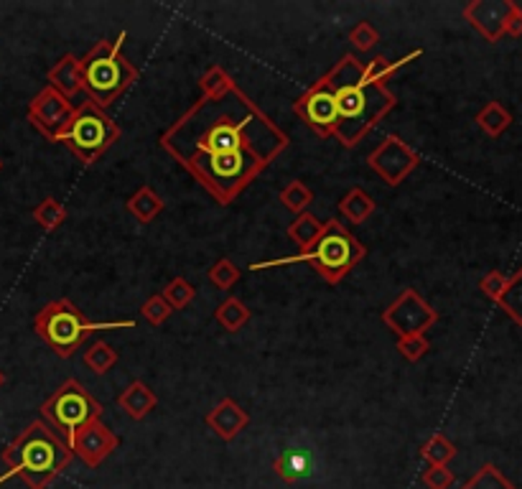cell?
Masks as SVG:
<instances>
[{
    "label": "cell",
    "instance_id": "1",
    "mask_svg": "<svg viewBox=\"0 0 522 489\" xmlns=\"http://www.w3.org/2000/svg\"><path fill=\"white\" fill-rule=\"evenodd\" d=\"M158 146L222 207H230L290 146L288 133L240 87L199 97Z\"/></svg>",
    "mask_w": 522,
    "mask_h": 489
},
{
    "label": "cell",
    "instance_id": "2",
    "mask_svg": "<svg viewBox=\"0 0 522 489\" xmlns=\"http://www.w3.org/2000/svg\"><path fill=\"white\" fill-rule=\"evenodd\" d=\"M326 80L332 82L337 97L334 138L344 148H354L357 143H362V138H367L377 128V122L388 118L398 105L388 85L370 80L365 64L354 54H344L326 72Z\"/></svg>",
    "mask_w": 522,
    "mask_h": 489
},
{
    "label": "cell",
    "instance_id": "3",
    "mask_svg": "<svg viewBox=\"0 0 522 489\" xmlns=\"http://www.w3.org/2000/svg\"><path fill=\"white\" fill-rule=\"evenodd\" d=\"M0 459L8 467V472L0 474V485L11 476H21L29 489H46L72 464L74 454L46 423L34 421L3 449Z\"/></svg>",
    "mask_w": 522,
    "mask_h": 489
},
{
    "label": "cell",
    "instance_id": "4",
    "mask_svg": "<svg viewBox=\"0 0 522 489\" xmlns=\"http://www.w3.org/2000/svg\"><path fill=\"white\" fill-rule=\"evenodd\" d=\"M125 31L118 38H100L85 56H80V80L92 105L107 110L138 82V69L122 54Z\"/></svg>",
    "mask_w": 522,
    "mask_h": 489
},
{
    "label": "cell",
    "instance_id": "5",
    "mask_svg": "<svg viewBox=\"0 0 522 489\" xmlns=\"http://www.w3.org/2000/svg\"><path fill=\"white\" fill-rule=\"evenodd\" d=\"M367 257V248L357 240V237L341 224L339 220H326L321 230L319 240L304 250V253L293 255V257H281V260H265V263H253V270H265L273 266H288V263H308L314 273H319L321 278L329 286L341 283L349 273H352L362 260Z\"/></svg>",
    "mask_w": 522,
    "mask_h": 489
},
{
    "label": "cell",
    "instance_id": "6",
    "mask_svg": "<svg viewBox=\"0 0 522 489\" xmlns=\"http://www.w3.org/2000/svg\"><path fill=\"white\" fill-rule=\"evenodd\" d=\"M133 319L122 321H92L72 304L69 299H56L44 306L34 316V332L51 352L62 359H69L87 339L102 329H133Z\"/></svg>",
    "mask_w": 522,
    "mask_h": 489
},
{
    "label": "cell",
    "instance_id": "7",
    "mask_svg": "<svg viewBox=\"0 0 522 489\" xmlns=\"http://www.w3.org/2000/svg\"><path fill=\"white\" fill-rule=\"evenodd\" d=\"M102 410L105 408H102L100 400L74 377H67L41 403L44 423L49 426L54 434H59L67 446H72L74 436L85 428L87 423L100 421Z\"/></svg>",
    "mask_w": 522,
    "mask_h": 489
},
{
    "label": "cell",
    "instance_id": "8",
    "mask_svg": "<svg viewBox=\"0 0 522 489\" xmlns=\"http://www.w3.org/2000/svg\"><path fill=\"white\" fill-rule=\"evenodd\" d=\"M120 138H122V131L115 120L97 105L82 102L80 107H74V115L56 143H64L85 166H92L118 143Z\"/></svg>",
    "mask_w": 522,
    "mask_h": 489
},
{
    "label": "cell",
    "instance_id": "9",
    "mask_svg": "<svg viewBox=\"0 0 522 489\" xmlns=\"http://www.w3.org/2000/svg\"><path fill=\"white\" fill-rule=\"evenodd\" d=\"M436 321L438 311L416 288H403V293H398V299L383 311V324L398 339L425 334Z\"/></svg>",
    "mask_w": 522,
    "mask_h": 489
},
{
    "label": "cell",
    "instance_id": "10",
    "mask_svg": "<svg viewBox=\"0 0 522 489\" xmlns=\"http://www.w3.org/2000/svg\"><path fill=\"white\" fill-rule=\"evenodd\" d=\"M367 166L388 186H400L421 166V156L416 148H410L400 135L388 133L383 138V143L370 151Z\"/></svg>",
    "mask_w": 522,
    "mask_h": 489
},
{
    "label": "cell",
    "instance_id": "11",
    "mask_svg": "<svg viewBox=\"0 0 522 489\" xmlns=\"http://www.w3.org/2000/svg\"><path fill=\"white\" fill-rule=\"evenodd\" d=\"M293 113L321 138H334L337 131V97L326 74L293 102Z\"/></svg>",
    "mask_w": 522,
    "mask_h": 489
},
{
    "label": "cell",
    "instance_id": "12",
    "mask_svg": "<svg viewBox=\"0 0 522 489\" xmlns=\"http://www.w3.org/2000/svg\"><path fill=\"white\" fill-rule=\"evenodd\" d=\"M74 115V105L67 100L62 92H56L54 87H44L34 100L29 102V122L34 125L38 133L49 140H59V135L64 133L69 120Z\"/></svg>",
    "mask_w": 522,
    "mask_h": 489
},
{
    "label": "cell",
    "instance_id": "13",
    "mask_svg": "<svg viewBox=\"0 0 522 489\" xmlns=\"http://www.w3.org/2000/svg\"><path fill=\"white\" fill-rule=\"evenodd\" d=\"M518 8L515 0H472L464 5V18L472 23L474 31L484 36V41L497 44L505 36L507 18Z\"/></svg>",
    "mask_w": 522,
    "mask_h": 489
},
{
    "label": "cell",
    "instance_id": "14",
    "mask_svg": "<svg viewBox=\"0 0 522 489\" xmlns=\"http://www.w3.org/2000/svg\"><path fill=\"white\" fill-rule=\"evenodd\" d=\"M120 446V436L102 421L87 423L85 428L72 441V454L80 456L89 469H97L110 454H115Z\"/></svg>",
    "mask_w": 522,
    "mask_h": 489
},
{
    "label": "cell",
    "instance_id": "15",
    "mask_svg": "<svg viewBox=\"0 0 522 489\" xmlns=\"http://www.w3.org/2000/svg\"><path fill=\"white\" fill-rule=\"evenodd\" d=\"M206 426L215 431V436L222 441L237 439L248 426H250V416L245 408H240L237 400L232 398H222L209 413H206Z\"/></svg>",
    "mask_w": 522,
    "mask_h": 489
},
{
    "label": "cell",
    "instance_id": "16",
    "mask_svg": "<svg viewBox=\"0 0 522 489\" xmlns=\"http://www.w3.org/2000/svg\"><path fill=\"white\" fill-rule=\"evenodd\" d=\"M273 472L278 474L288 485H299L311 476L314 472V456L306 449H286L283 454L275 456L273 461Z\"/></svg>",
    "mask_w": 522,
    "mask_h": 489
},
{
    "label": "cell",
    "instance_id": "17",
    "mask_svg": "<svg viewBox=\"0 0 522 489\" xmlns=\"http://www.w3.org/2000/svg\"><path fill=\"white\" fill-rule=\"evenodd\" d=\"M118 405L125 410V416H128V418H133V421H143V418L151 413L153 408L158 405V395H156V392H153L143 380H135V383H130L128 388L120 392Z\"/></svg>",
    "mask_w": 522,
    "mask_h": 489
},
{
    "label": "cell",
    "instance_id": "18",
    "mask_svg": "<svg viewBox=\"0 0 522 489\" xmlns=\"http://www.w3.org/2000/svg\"><path fill=\"white\" fill-rule=\"evenodd\" d=\"M49 87H54L56 92H62L67 100H72L80 89H82V80H80V56L74 54H64L54 67L49 69Z\"/></svg>",
    "mask_w": 522,
    "mask_h": 489
},
{
    "label": "cell",
    "instance_id": "19",
    "mask_svg": "<svg viewBox=\"0 0 522 489\" xmlns=\"http://www.w3.org/2000/svg\"><path fill=\"white\" fill-rule=\"evenodd\" d=\"M375 209H377V204H375V199H372L362 186H352V189L339 199V212H341V217L349 220L352 224H362V222L370 220L372 215H375Z\"/></svg>",
    "mask_w": 522,
    "mask_h": 489
},
{
    "label": "cell",
    "instance_id": "20",
    "mask_svg": "<svg viewBox=\"0 0 522 489\" xmlns=\"http://www.w3.org/2000/svg\"><path fill=\"white\" fill-rule=\"evenodd\" d=\"M215 319H217V324L224 332L237 334L240 329L248 326V321L253 319V311H250V306L245 304V301H240L237 296H227V299L217 306Z\"/></svg>",
    "mask_w": 522,
    "mask_h": 489
},
{
    "label": "cell",
    "instance_id": "21",
    "mask_svg": "<svg viewBox=\"0 0 522 489\" xmlns=\"http://www.w3.org/2000/svg\"><path fill=\"white\" fill-rule=\"evenodd\" d=\"M125 207H128V212H130L140 224H148V222H153L161 212H164L166 204H164V199L153 191V186L143 184L135 191L133 197L128 199Z\"/></svg>",
    "mask_w": 522,
    "mask_h": 489
},
{
    "label": "cell",
    "instance_id": "22",
    "mask_svg": "<svg viewBox=\"0 0 522 489\" xmlns=\"http://www.w3.org/2000/svg\"><path fill=\"white\" fill-rule=\"evenodd\" d=\"M476 125L489 135V138H500L507 128L512 125V115L502 102L492 100L487 102L479 113H476Z\"/></svg>",
    "mask_w": 522,
    "mask_h": 489
},
{
    "label": "cell",
    "instance_id": "23",
    "mask_svg": "<svg viewBox=\"0 0 522 489\" xmlns=\"http://www.w3.org/2000/svg\"><path fill=\"white\" fill-rule=\"evenodd\" d=\"M321 230H324V222H319L311 212H304V215H299L296 220L288 224V237H290V242H296L299 248H301V253L308 250L316 240H319Z\"/></svg>",
    "mask_w": 522,
    "mask_h": 489
},
{
    "label": "cell",
    "instance_id": "24",
    "mask_svg": "<svg viewBox=\"0 0 522 489\" xmlns=\"http://www.w3.org/2000/svg\"><path fill=\"white\" fill-rule=\"evenodd\" d=\"M497 306H500L518 326H522V268H518L509 278H507V286L505 291H502V296H500Z\"/></svg>",
    "mask_w": 522,
    "mask_h": 489
},
{
    "label": "cell",
    "instance_id": "25",
    "mask_svg": "<svg viewBox=\"0 0 522 489\" xmlns=\"http://www.w3.org/2000/svg\"><path fill=\"white\" fill-rule=\"evenodd\" d=\"M118 359H120L118 352H115L107 341H102V339L92 341L85 352V365L95 372L97 377H102V375H107V372L113 370V367L118 365Z\"/></svg>",
    "mask_w": 522,
    "mask_h": 489
},
{
    "label": "cell",
    "instance_id": "26",
    "mask_svg": "<svg viewBox=\"0 0 522 489\" xmlns=\"http://www.w3.org/2000/svg\"><path fill=\"white\" fill-rule=\"evenodd\" d=\"M67 217H69L67 207L59 202V199H54V197H44L41 202L36 204L34 222L38 227H44L46 232L56 230V227H62V224L67 222Z\"/></svg>",
    "mask_w": 522,
    "mask_h": 489
},
{
    "label": "cell",
    "instance_id": "27",
    "mask_svg": "<svg viewBox=\"0 0 522 489\" xmlns=\"http://www.w3.org/2000/svg\"><path fill=\"white\" fill-rule=\"evenodd\" d=\"M421 456L428 461V467H449V461L456 456V446L443 434H434L421 446Z\"/></svg>",
    "mask_w": 522,
    "mask_h": 489
},
{
    "label": "cell",
    "instance_id": "28",
    "mask_svg": "<svg viewBox=\"0 0 522 489\" xmlns=\"http://www.w3.org/2000/svg\"><path fill=\"white\" fill-rule=\"evenodd\" d=\"M237 82L230 77V72L219 64H212V67L204 72L199 77V89H202V97H217V95H224L230 92Z\"/></svg>",
    "mask_w": 522,
    "mask_h": 489
},
{
    "label": "cell",
    "instance_id": "29",
    "mask_svg": "<svg viewBox=\"0 0 522 489\" xmlns=\"http://www.w3.org/2000/svg\"><path fill=\"white\" fill-rule=\"evenodd\" d=\"M278 199L281 204L286 207L288 212H293V215H304L306 207L314 202V191L304 184V181H290L281 189V194H278Z\"/></svg>",
    "mask_w": 522,
    "mask_h": 489
},
{
    "label": "cell",
    "instance_id": "30",
    "mask_svg": "<svg viewBox=\"0 0 522 489\" xmlns=\"http://www.w3.org/2000/svg\"><path fill=\"white\" fill-rule=\"evenodd\" d=\"M461 489H518V487H515L494 464H484V467L476 469V474H474L472 479H469Z\"/></svg>",
    "mask_w": 522,
    "mask_h": 489
},
{
    "label": "cell",
    "instance_id": "31",
    "mask_svg": "<svg viewBox=\"0 0 522 489\" xmlns=\"http://www.w3.org/2000/svg\"><path fill=\"white\" fill-rule=\"evenodd\" d=\"M161 296L166 299V304H169L173 311H181V308H186V306L194 301V296H197V288L191 286L186 278L176 275V278H171L169 286L161 291Z\"/></svg>",
    "mask_w": 522,
    "mask_h": 489
},
{
    "label": "cell",
    "instance_id": "32",
    "mask_svg": "<svg viewBox=\"0 0 522 489\" xmlns=\"http://www.w3.org/2000/svg\"><path fill=\"white\" fill-rule=\"evenodd\" d=\"M206 275H209V283L215 288H219V291H230V288L240 281V268H237L230 257H219L217 263L209 268Z\"/></svg>",
    "mask_w": 522,
    "mask_h": 489
},
{
    "label": "cell",
    "instance_id": "33",
    "mask_svg": "<svg viewBox=\"0 0 522 489\" xmlns=\"http://www.w3.org/2000/svg\"><path fill=\"white\" fill-rule=\"evenodd\" d=\"M347 38H349V44H352L354 49L365 54V51H370L377 46V41H380V31L372 26L370 21H359V23H354L352 29H349Z\"/></svg>",
    "mask_w": 522,
    "mask_h": 489
},
{
    "label": "cell",
    "instance_id": "34",
    "mask_svg": "<svg viewBox=\"0 0 522 489\" xmlns=\"http://www.w3.org/2000/svg\"><path fill=\"white\" fill-rule=\"evenodd\" d=\"M140 314H143V319L148 321L151 326H161V324H166L169 316L173 314V308L166 304V299L161 296V293H153L151 299H146L143 306H140Z\"/></svg>",
    "mask_w": 522,
    "mask_h": 489
},
{
    "label": "cell",
    "instance_id": "35",
    "mask_svg": "<svg viewBox=\"0 0 522 489\" xmlns=\"http://www.w3.org/2000/svg\"><path fill=\"white\" fill-rule=\"evenodd\" d=\"M398 352L408 362H418L431 352V341L425 339V334H413V337L398 339Z\"/></svg>",
    "mask_w": 522,
    "mask_h": 489
},
{
    "label": "cell",
    "instance_id": "36",
    "mask_svg": "<svg viewBox=\"0 0 522 489\" xmlns=\"http://www.w3.org/2000/svg\"><path fill=\"white\" fill-rule=\"evenodd\" d=\"M421 479L428 489H449L456 482V474L449 467H428Z\"/></svg>",
    "mask_w": 522,
    "mask_h": 489
},
{
    "label": "cell",
    "instance_id": "37",
    "mask_svg": "<svg viewBox=\"0 0 522 489\" xmlns=\"http://www.w3.org/2000/svg\"><path fill=\"white\" fill-rule=\"evenodd\" d=\"M505 286H507V275L502 273V270H489L487 275L479 281V291H482L487 299H492L494 304L500 301V296H502Z\"/></svg>",
    "mask_w": 522,
    "mask_h": 489
},
{
    "label": "cell",
    "instance_id": "38",
    "mask_svg": "<svg viewBox=\"0 0 522 489\" xmlns=\"http://www.w3.org/2000/svg\"><path fill=\"white\" fill-rule=\"evenodd\" d=\"M505 34L507 36H522V8L518 5L515 11H512V16L507 18V26H505Z\"/></svg>",
    "mask_w": 522,
    "mask_h": 489
},
{
    "label": "cell",
    "instance_id": "39",
    "mask_svg": "<svg viewBox=\"0 0 522 489\" xmlns=\"http://www.w3.org/2000/svg\"><path fill=\"white\" fill-rule=\"evenodd\" d=\"M3 385H5V372L0 370V388H3Z\"/></svg>",
    "mask_w": 522,
    "mask_h": 489
},
{
    "label": "cell",
    "instance_id": "40",
    "mask_svg": "<svg viewBox=\"0 0 522 489\" xmlns=\"http://www.w3.org/2000/svg\"><path fill=\"white\" fill-rule=\"evenodd\" d=\"M0 171H3V161H0Z\"/></svg>",
    "mask_w": 522,
    "mask_h": 489
}]
</instances>
